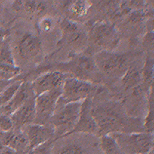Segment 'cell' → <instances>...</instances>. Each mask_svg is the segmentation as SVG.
<instances>
[{"instance_id":"7c38bea8","label":"cell","mask_w":154,"mask_h":154,"mask_svg":"<svg viewBox=\"0 0 154 154\" xmlns=\"http://www.w3.org/2000/svg\"><path fill=\"white\" fill-rule=\"evenodd\" d=\"M93 98H87L82 102L79 119L72 133H81L93 137H99V129L92 114Z\"/></svg>"},{"instance_id":"d4e9b609","label":"cell","mask_w":154,"mask_h":154,"mask_svg":"<svg viewBox=\"0 0 154 154\" xmlns=\"http://www.w3.org/2000/svg\"><path fill=\"white\" fill-rule=\"evenodd\" d=\"M56 27V21L53 17L49 16H43L37 23V29L40 33H49Z\"/></svg>"},{"instance_id":"8992f818","label":"cell","mask_w":154,"mask_h":154,"mask_svg":"<svg viewBox=\"0 0 154 154\" xmlns=\"http://www.w3.org/2000/svg\"><path fill=\"white\" fill-rule=\"evenodd\" d=\"M100 91V87L95 83L68 77L63 83L57 105L82 102L87 98H93Z\"/></svg>"},{"instance_id":"ffe728a7","label":"cell","mask_w":154,"mask_h":154,"mask_svg":"<svg viewBox=\"0 0 154 154\" xmlns=\"http://www.w3.org/2000/svg\"><path fill=\"white\" fill-rule=\"evenodd\" d=\"M147 112L143 120V130L146 133H153V87L147 94Z\"/></svg>"},{"instance_id":"4fadbf2b","label":"cell","mask_w":154,"mask_h":154,"mask_svg":"<svg viewBox=\"0 0 154 154\" xmlns=\"http://www.w3.org/2000/svg\"><path fill=\"white\" fill-rule=\"evenodd\" d=\"M68 77L69 76L66 74L56 70L42 74L31 82L34 95L35 96H38L46 92L63 88V83Z\"/></svg>"},{"instance_id":"f546056e","label":"cell","mask_w":154,"mask_h":154,"mask_svg":"<svg viewBox=\"0 0 154 154\" xmlns=\"http://www.w3.org/2000/svg\"><path fill=\"white\" fill-rule=\"evenodd\" d=\"M8 32L3 28H0V49L2 46L5 40V37L7 36Z\"/></svg>"},{"instance_id":"83f0119b","label":"cell","mask_w":154,"mask_h":154,"mask_svg":"<svg viewBox=\"0 0 154 154\" xmlns=\"http://www.w3.org/2000/svg\"><path fill=\"white\" fill-rule=\"evenodd\" d=\"M143 44L146 49H148L149 51L151 49L152 50V46H153V32H149L145 35Z\"/></svg>"},{"instance_id":"603a6c76","label":"cell","mask_w":154,"mask_h":154,"mask_svg":"<svg viewBox=\"0 0 154 154\" xmlns=\"http://www.w3.org/2000/svg\"><path fill=\"white\" fill-rule=\"evenodd\" d=\"M15 5L19 9L23 8L26 12L29 13L41 12L46 9L45 3L39 1H18L15 2Z\"/></svg>"},{"instance_id":"44dd1931","label":"cell","mask_w":154,"mask_h":154,"mask_svg":"<svg viewBox=\"0 0 154 154\" xmlns=\"http://www.w3.org/2000/svg\"><path fill=\"white\" fill-rule=\"evenodd\" d=\"M90 3L86 1H74L69 4L67 11L69 14L75 18L83 17L87 14Z\"/></svg>"},{"instance_id":"9c48e42d","label":"cell","mask_w":154,"mask_h":154,"mask_svg":"<svg viewBox=\"0 0 154 154\" xmlns=\"http://www.w3.org/2000/svg\"><path fill=\"white\" fill-rule=\"evenodd\" d=\"M92 136L72 133L55 140L52 154H96Z\"/></svg>"},{"instance_id":"9a60e30c","label":"cell","mask_w":154,"mask_h":154,"mask_svg":"<svg viewBox=\"0 0 154 154\" xmlns=\"http://www.w3.org/2000/svg\"><path fill=\"white\" fill-rule=\"evenodd\" d=\"M35 96L29 99L10 116L14 130H23L25 127L33 123L35 116Z\"/></svg>"},{"instance_id":"8fae6325","label":"cell","mask_w":154,"mask_h":154,"mask_svg":"<svg viewBox=\"0 0 154 154\" xmlns=\"http://www.w3.org/2000/svg\"><path fill=\"white\" fill-rule=\"evenodd\" d=\"M62 93V88L46 92L35 96V116L34 124H48L51 116L53 115L57 106L58 100Z\"/></svg>"},{"instance_id":"6da1fadb","label":"cell","mask_w":154,"mask_h":154,"mask_svg":"<svg viewBox=\"0 0 154 154\" xmlns=\"http://www.w3.org/2000/svg\"><path fill=\"white\" fill-rule=\"evenodd\" d=\"M92 114L98 126L100 137L112 133L144 132L143 120L130 116L120 102L108 100L93 104Z\"/></svg>"},{"instance_id":"ac0fdd59","label":"cell","mask_w":154,"mask_h":154,"mask_svg":"<svg viewBox=\"0 0 154 154\" xmlns=\"http://www.w3.org/2000/svg\"><path fill=\"white\" fill-rule=\"evenodd\" d=\"M122 86L126 90H131L143 83L142 69L130 65L126 72L120 79Z\"/></svg>"},{"instance_id":"f1b7e54d","label":"cell","mask_w":154,"mask_h":154,"mask_svg":"<svg viewBox=\"0 0 154 154\" xmlns=\"http://www.w3.org/2000/svg\"><path fill=\"white\" fill-rule=\"evenodd\" d=\"M0 154H18L16 151L0 143Z\"/></svg>"},{"instance_id":"52a82bcc","label":"cell","mask_w":154,"mask_h":154,"mask_svg":"<svg viewBox=\"0 0 154 154\" xmlns=\"http://www.w3.org/2000/svg\"><path fill=\"white\" fill-rule=\"evenodd\" d=\"M61 37L59 46H66L70 49L69 54L82 53L88 46V32L79 23L69 19H63L60 24Z\"/></svg>"},{"instance_id":"5bb4252c","label":"cell","mask_w":154,"mask_h":154,"mask_svg":"<svg viewBox=\"0 0 154 154\" xmlns=\"http://www.w3.org/2000/svg\"><path fill=\"white\" fill-rule=\"evenodd\" d=\"M23 131L28 138L30 149L45 143L49 140H56L53 128L49 124H30L25 127Z\"/></svg>"},{"instance_id":"3957f363","label":"cell","mask_w":154,"mask_h":154,"mask_svg":"<svg viewBox=\"0 0 154 154\" xmlns=\"http://www.w3.org/2000/svg\"><path fill=\"white\" fill-rule=\"evenodd\" d=\"M100 75L121 79L130 66L127 55L115 51H100L93 56Z\"/></svg>"},{"instance_id":"1f68e13d","label":"cell","mask_w":154,"mask_h":154,"mask_svg":"<svg viewBox=\"0 0 154 154\" xmlns=\"http://www.w3.org/2000/svg\"><path fill=\"white\" fill-rule=\"evenodd\" d=\"M149 154H153V150H152V151H151V152H149Z\"/></svg>"},{"instance_id":"484cf974","label":"cell","mask_w":154,"mask_h":154,"mask_svg":"<svg viewBox=\"0 0 154 154\" xmlns=\"http://www.w3.org/2000/svg\"><path fill=\"white\" fill-rule=\"evenodd\" d=\"M55 140H49L45 143L30 149L27 154H52L54 146Z\"/></svg>"},{"instance_id":"2e32d148","label":"cell","mask_w":154,"mask_h":154,"mask_svg":"<svg viewBox=\"0 0 154 154\" xmlns=\"http://www.w3.org/2000/svg\"><path fill=\"white\" fill-rule=\"evenodd\" d=\"M0 143L18 154H27L30 150L28 138L23 130L12 129L8 132H0Z\"/></svg>"},{"instance_id":"277c9868","label":"cell","mask_w":154,"mask_h":154,"mask_svg":"<svg viewBox=\"0 0 154 154\" xmlns=\"http://www.w3.org/2000/svg\"><path fill=\"white\" fill-rule=\"evenodd\" d=\"M81 104L71 103L65 105H57L48 124L53 128L56 140L71 133L79 119Z\"/></svg>"},{"instance_id":"7402d4cb","label":"cell","mask_w":154,"mask_h":154,"mask_svg":"<svg viewBox=\"0 0 154 154\" xmlns=\"http://www.w3.org/2000/svg\"><path fill=\"white\" fill-rule=\"evenodd\" d=\"M23 82V79L17 78L5 88L2 93H0V107H2L10 101L11 99L18 91V89L20 87Z\"/></svg>"},{"instance_id":"7a4b0ae2","label":"cell","mask_w":154,"mask_h":154,"mask_svg":"<svg viewBox=\"0 0 154 154\" xmlns=\"http://www.w3.org/2000/svg\"><path fill=\"white\" fill-rule=\"evenodd\" d=\"M82 53L69 54L68 61L59 63L54 70L63 72L69 77L96 84L100 75L95 65L93 56Z\"/></svg>"},{"instance_id":"30bf717a","label":"cell","mask_w":154,"mask_h":154,"mask_svg":"<svg viewBox=\"0 0 154 154\" xmlns=\"http://www.w3.org/2000/svg\"><path fill=\"white\" fill-rule=\"evenodd\" d=\"M11 49L16 66L18 63H27L42 53V42L38 35L26 32L18 38Z\"/></svg>"},{"instance_id":"4dcf8cb0","label":"cell","mask_w":154,"mask_h":154,"mask_svg":"<svg viewBox=\"0 0 154 154\" xmlns=\"http://www.w3.org/2000/svg\"><path fill=\"white\" fill-rule=\"evenodd\" d=\"M15 80V79H14ZM14 80H11V81H5L2 80V79H0V93H2L5 88L7 87L9 85H10L12 82Z\"/></svg>"},{"instance_id":"ba28073f","label":"cell","mask_w":154,"mask_h":154,"mask_svg":"<svg viewBox=\"0 0 154 154\" xmlns=\"http://www.w3.org/2000/svg\"><path fill=\"white\" fill-rule=\"evenodd\" d=\"M124 154H149L153 149V133H112Z\"/></svg>"},{"instance_id":"cb8c5ba5","label":"cell","mask_w":154,"mask_h":154,"mask_svg":"<svg viewBox=\"0 0 154 154\" xmlns=\"http://www.w3.org/2000/svg\"><path fill=\"white\" fill-rule=\"evenodd\" d=\"M0 65L16 66L11 46L5 42L0 49Z\"/></svg>"},{"instance_id":"5b68a950","label":"cell","mask_w":154,"mask_h":154,"mask_svg":"<svg viewBox=\"0 0 154 154\" xmlns=\"http://www.w3.org/2000/svg\"><path fill=\"white\" fill-rule=\"evenodd\" d=\"M120 38L114 25L105 21L93 23L88 31V42L92 47L100 51H114L117 48Z\"/></svg>"},{"instance_id":"d6986e66","label":"cell","mask_w":154,"mask_h":154,"mask_svg":"<svg viewBox=\"0 0 154 154\" xmlns=\"http://www.w3.org/2000/svg\"><path fill=\"white\" fill-rule=\"evenodd\" d=\"M99 147L102 154H124L116 141L109 134L100 137Z\"/></svg>"},{"instance_id":"e0dca14e","label":"cell","mask_w":154,"mask_h":154,"mask_svg":"<svg viewBox=\"0 0 154 154\" xmlns=\"http://www.w3.org/2000/svg\"><path fill=\"white\" fill-rule=\"evenodd\" d=\"M32 96H35V95L32 89L31 82L23 81L18 91L11 99L10 101L2 107H0V113L10 116L15 111L17 110L19 107H21Z\"/></svg>"},{"instance_id":"4316f807","label":"cell","mask_w":154,"mask_h":154,"mask_svg":"<svg viewBox=\"0 0 154 154\" xmlns=\"http://www.w3.org/2000/svg\"><path fill=\"white\" fill-rule=\"evenodd\" d=\"M13 129L10 116L0 113V132H8Z\"/></svg>"}]
</instances>
